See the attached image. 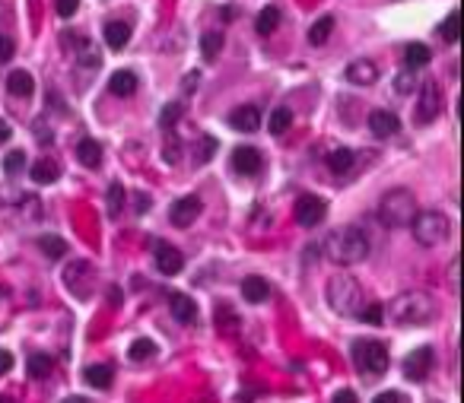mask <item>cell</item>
<instances>
[{"label":"cell","instance_id":"3957f363","mask_svg":"<svg viewBox=\"0 0 464 403\" xmlns=\"http://www.w3.org/2000/svg\"><path fill=\"white\" fill-rule=\"evenodd\" d=\"M416 213H420L416 210V197L407 188H395V191H388L379 200V219H381V226H388V229L410 226Z\"/></svg>","mask_w":464,"mask_h":403},{"label":"cell","instance_id":"ee69618b","mask_svg":"<svg viewBox=\"0 0 464 403\" xmlns=\"http://www.w3.org/2000/svg\"><path fill=\"white\" fill-rule=\"evenodd\" d=\"M13 55H16V45H13V38H7V35H0V64L13 61Z\"/></svg>","mask_w":464,"mask_h":403},{"label":"cell","instance_id":"4316f807","mask_svg":"<svg viewBox=\"0 0 464 403\" xmlns=\"http://www.w3.org/2000/svg\"><path fill=\"white\" fill-rule=\"evenodd\" d=\"M430 48L426 45H420V41H414V45H407L404 48V64H407V70H420L430 64Z\"/></svg>","mask_w":464,"mask_h":403},{"label":"cell","instance_id":"e575fe53","mask_svg":"<svg viewBox=\"0 0 464 403\" xmlns=\"http://www.w3.org/2000/svg\"><path fill=\"white\" fill-rule=\"evenodd\" d=\"M105 204H108V213H111V216H118V213H121V206H125V188H121L118 181H111V185H108Z\"/></svg>","mask_w":464,"mask_h":403},{"label":"cell","instance_id":"7a4b0ae2","mask_svg":"<svg viewBox=\"0 0 464 403\" xmlns=\"http://www.w3.org/2000/svg\"><path fill=\"white\" fill-rule=\"evenodd\" d=\"M385 318L398 327H423L436 318V302L426 292H401L385 308Z\"/></svg>","mask_w":464,"mask_h":403},{"label":"cell","instance_id":"816d5d0a","mask_svg":"<svg viewBox=\"0 0 464 403\" xmlns=\"http://www.w3.org/2000/svg\"><path fill=\"white\" fill-rule=\"evenodd\" d=\"M451 289H458V260H451Z\"/></svg>","mask_w":464,"mask_h":403},{"label":"cell","instance_id":"c3c4849f","mask_svg":"<svg viewBox=\"0 0 464 403\" xmlns=\"http://www.w3.org/2000/svg\"><path fill=\"white\" fill-rule=\"evenodd\" d=\"M331 403H360V400H356V394H353V390H337Z\"/></svg>","mask_w":464,"mask_h":403},{"label":"cell","instance_id":"9c48e42d","mask_svg":"<svg viewBox=\"0 0 464 403\" xmlns=\"http://www.w3.org/2000/svg\"><path fill=\"white\" fill-rule=\"evenodd\" d=\"M293 216H296L299 226L312 229V226H318L321 219L328 216V204L321 197H315V194H305V197L296 200V210H293Z\"/></svg>","mask_w":464,"mask_h":403},{"label":"cell","instance_id":"7402d4cb","mask_svg":"<svg viewBox=\"0 0 464 403\" xmlns=\"http://www.w3.org/2000/svg\"><path fill=\"white\" fill-rule=\"evenodd\" d=\"M76 159H80L86 169H99V165H102V146H99L96 140L83 137L76 143Z\"/></svg>","mask_w":464,"mask_h":403},{"label":"cell","instance_id":"4fadbf2b","mask_svg":"<svg viewBox=\"0 0 464 403\" xmlns=\"http://www.w3.org/2000/svg\"><path fill=\"white\" fill-rule=\"evenodd\" d=\"M369 130H372L379 140H388V137H395L398 130H401V121H398V115L395 111H388V108H375L372 115H369Z\"/></svg>","mask_w":464,"mask_h":403},{"label":"cell","instance_id":"7bdbcfd3","mask_svg":"<svg viewBox=\"0 0 464 403\" xmlns=\"http://www.w3.org/2000/svg\"><path fill=\"white\" fill-rule=\"evenodd\" d=\"M76 7H80V0H55L57 16H64V20H70L76 13Z\"/></svg>","mask_w":464,"mask_h":403},{"label":"cell","instance_id":"d4e9b609","mask_svg":"<svg viewBox=\"0 0 464 403\" xmlns=\"http://www.w3.org/2000/svg\"><path fill=\"white\" fill-rule=\"evenodd\" d=\"M83 378H86V384H90V388L105 390L111 381H115V372H111V365H90V369L83 372Z\"/></svg>","mask_w":464,"mask_h":403},{"label":"cell","instance_id":"8fae6325","mask_svg":"<svg viewBox=\"0 0 464 403\" xmlns=\"http://www.w3.org/2000/svg\"><path fill=\"white\" fill-rule=\"evenodd\" d=\"M153 260L160 267V274H166V276L181 274V267H185L181 251L175 245H169V241H156V245H153Z\"/></svg>","mask_w":464,"mask_h":403},{"label":"cell","instance_id":"d590c367","mask_svg":"<svg viewBox=\"0 0 464 403\" xmlns=\"http://www.w3.org/2000/svg\"><path fill=\"white\" fill-rule=\"evenodd\" d=\"M360 321H366V324H372V327H379L381 321H385V305H379V302H372V305H366V308H360Z\"/></svg>","mask_w":464,"mask_h":403},{"label":"cell","instance_id":"e0dca14e","mask_svg":"<svg viewBox=\"0 0 464 403\" xmlns=\"http://www.w3.org/2000/svg\"><path fill=\"white\" fill-rule=\"evenodd\" d=\"M169 308H172V318L178 324H195L197 321V305H195V299H191V295L175 292L172 299H169Z\"/></svg>","mask_w":464,"mask_h":403},{"label":"cell","instance_id":"74e56055","mask_svg":"<svg viewBox=\"0 0 464 403\" xmlns=\"http://www.w3.org/2000/svg\"><path fill=\"white\" fill-rule=\"evenodd\" d=\"M178 118H181V105H178V102H169L166 108L160 111V127L172 130L175 124H178Z\"/></svg>","mask_w":464,"mask_h":403},{"label":"cell","instance_id":"b9f144b4","mask_svg":"<svg viewBox=\"0 0 464 403\" xmlns=\"http://www.w3.org/2000/svg\"><path fill=\"white\" fill-rule=\"evenodd\" d=\"M414 86H416V76H414V70H407V73H401L395 80V89L401 92V96H410L414 92Z\"/></svg>","mask_w":464,"mask_h":403},{"label":"cell","instance_id":"8992f818","mask_svg":"<svg viewBox=\"0 0 464 403\" xmlns=\"http://www.w3.org/2000/svg\"><path fill=\"white\" fill-rule=\"evenodd\" d=\"M410 229H414V239L420 241L423 248H436V245H442V241L449 239L451 222H449V216L439 213V210H423V213L414 216Z\"/></svg>","mask_w":464,"mask_h":403},{"label":"cell","instance_id":"ba28073f","mask_svg":"<svg viewBox=\"0 0 464 403\" xmlns=\"http://www.w3.org/2000/svg\"><path fill=\"white\" fill-rule=\"evenodd\" d=\"M442 115V89H439L436 80H426L416 92V121L430 124Z\"/></svg>","mask_w":464,"mask_h":403},{"label":"cell","instance_id":"d6986e66","mask_svg":"<svg viewBox=\"0 0 464 403\" xmlns=\"http://www.w3.org/2000/svg\"><path fill=\"white\" fill-rule=\"evenodd\" d=\"M242 299L251 302V305H261V302L270 299V283L264 276H245L242 280Z\"/></svg>","mask_w":464,"mask_h":403},{"label":"cell","instance_id":"bcb514c9","mask_svg":"<svg viewBox=\"0 0 464 403\" xmlns=\"http://www.w3.org/2000/svg\"><path fill=\"white\" fill-rule=\"evenodd\" d=\"M372 403H401V394L398 390H381V394H375Z\"/></svg>","mask_w":464,"mask_h":403},{"label":"cell","instance_id":"52a82bcc","mask_svg":"<svg viewBox=\"0 0 464 403\" xmlns=\"http://www.w3.org/2000/svg\"><path fill=\"white\" fill-rule=\"evenodd\" d=\"M64 286L76 295V299H90L92 286H96V270L90 260H73L64 267Z\"/></svg>","mask_w":464,"mask_h":403},{"label":"cell","instance_id":"cb8c5ba5","mask_svg":"<svg viewBox=\"0 0 464 403\" xmlns=\"http://www.w3.org/2000/svg\"><path fill=\"white\" fill-rule=\"evenodd\" d=\"M51 369H55V359H51L48 353H32L29 355V362H26V375L29 378H48L51 375Z\"/></svg>","mask_w":464,"mask_h":403},{"label":"cell","instance_id":"db71d44e","mask_svg":"<svg viewBox=\"0 0 464 403\" xmlns=\"http://www.w3.org/2000/svg\"><path fill=\"white\" fill-rule=\"evenodd\" d=\"M0 403H7V400H0Z\"/></svg>","mask_w":464,"mask_h":403},{"label":"cell","instance_id":"8d00e7d4","mask_svg":"<svg viewBox=\"0 0 464 403\" xmlns=\"http://www.w3.org/2000/svg\"><path fill=\"white\" fill-rule=\"evenodd\" d=\"M76 61H80V67H90V70H96L99 67V51L92 48L90 41H83V45H80V48H76Z\"/></svg>","mask_w":464,"mask_h":403},{"label":"cell","instance_id":"f6af8a7d","mask_svg":"<svg viewBox=\"0 0 464 403\" xmlns=\"http://www.w3.org/2000/svg\"><path fill=\"white\" fill-rule=\"evenodd\" d=\"M178 156H181V153H178V137H169L166 140V153H162V159H166V162H178Z\"/></svg>","mask_w":464,"mask_h":403},{"label":"cell","instance_id":"603a6c76","mask_svg":"<svg viewBox=\"0 0 464 403\" xmlns=\"http://www.w3.org/2000/svg\"><path fill=\"white\" fill-rule=\"evenodd\" d=\"M353 162H356V156H353V150H346V146H337V150L328 153V169H331L334 175H346V171L353 169Z\"/></svg>","mask_w":464,"mask_h":403},{"label":"cell","instance_id":"9a60e30c","mask_svg":"<svg viewBox=\"0 0 464 403\" xmlns=\"http://www.w3.org/2000/svg\"><path fill=\"white\" fill-rule=\"evenodd\" d=\"M229 162H232V171H239V175H255L261 169V153L255 146H236Z\"/></svg>","mask_w":464,"mask_h":403},{"label":"cell","instance_id":"60d3db41","mask_svg":"<svg viewBox=\"0 0 464 403\" xmlns=\"http://www.w3.org/2000/svg\"><path fill=\"white\" fill-rule=\"evenodd\" d=\"M216 137H201V143H197V162H207V159L216 156Z\"/></svg>","mask_w":464,"mask_h":403},{"label":"cell","instance_id":"7dc6e473","mask_svg":"<svg viewBox=\"0 0 464 403\" xmlns=\"http://www.w3.org/2000/svg\"><path fill=\"white\" fill-rule=\"evenodd\" d=\"M10 369H13V355H10L7 349H0V375H7Z\"/></svg>","mask_w":464,"mask_h":403},{"label":"cell","instance_id":"6da1fadb","mask_svg":"<svg viewBox=\"0 0 464 403\" xmlns=\"http://www.w3.org/2000/svg\"><path fill=\"white\" fill-rule=\"evenodd\" d=\"M325 254L340 267L363 264L369 257V235L360 226H340L325 239Z\"/></svg>","mask_w":464,"mask_h":403},{"label":"cell","instance_id":"836d02e7","mask_svg":"<svg viewBox=\"0 0 464 403\" xmlns=\"http://www.w3.org/2000/svg\"><path fill=\"white\" fill-rule=\"evenodd\" d=\"M216 324H220L223 334H232V330H239V315L229 305H220L216 308Z\"/></svg>","mask_w":464,"mask_h":403},{"label":"cell","instance_id":"5bb4252c","mask_svg":"<svg viewBox=\"0 0 464 403\" xmlns=\"http://www.w3.org/2000/svg\"><path fill=\"white\" fill-rule=\"evenodd\" d=\"M346 80L353 83V86H372L379 80V67L369 57H356V61L346 64Z\"/></svg>","mask_w":464,"mask_h":403},{"label":"cell","instance_id":"5b68a950","mask_svg":"<svg viewBox=\"0 0 464 403\" xmlns=\"http://www.w3.org/2000/svg\"><path fill=\"white\" fill-rule=\"evenodd\" d=\"M353 365L363 378H381L388 372V346L379 340H356L353 343Z\"/></svg>","mask_w":464,"mask_h":403},{"label":"cell","instance_id":"30bf717a","mask_svg":"<svg viewBox=\"0 0 464 403\" xmlns=\"http://www.w3.org/2000/svg\"><path fill=\"white\" fill-rule=\"evenodd\" d=\"M433 365H436V353H433V346H420L404 359V375H407L410 381H423V378L433 372Z\"/></svg>","mask_w":464,"mask_h":403},{"label":"cell","instance_id":"f5cc1de1","mask_svg":"<svg viewBox=\"0 0 464 403\" xmlns=\"http://www.w3.org/2000/svg\"><path fill=\"white\" fill-rule=\"evenodd\" d=\"M61 403H86L83 397H67V400H61Z\"/></svg>","mask_w":464,"mask_h":403},{"label":"cell","instance_id":"ffe728a7","mask_svg":"<svg viewBox=\"0 0 464 403\" xmlns=\"http://www.w3.org/2000/svg\"><path fill=\"white\" fill-rule=\"evenodd\" d=\"M7 92L16 99H29L35 92V80L29 70H13V73L7 76Z\"/></svg>","mask_w":464,"mask_h":403},{"label":"cell","instance_id":"ab89813d","mask_svg":"<svg viewBox=\"0 0 464 403\" xmlns=\"http://www.w3.org/2000/svg\"><path fill=\"white\" fill-rule=\"evenodd\" d=\"M439 35H442L449 45H455V41H458V13H449V16H445L442 26H439Z\"/></svg>","mask_w":464,"mask_h":403},{"label":"cell","instance_id":"484cf974","mask_svg":"<svg viewBox=\"0 0 464 403\" xmlns=\"http://www.w3.org/2000/svg\"><path fill=\"white\" fill-rule=\"evenodd\" d=\"M29 175H32L35 185H51V181H57V162H51V159H38V162H32Z\"/></svg>","mask_w":464,"mask_h":403},{"label":"cell","instance_id":"2e32d148","mask_svg":"<svg viewBox=\"0 0 464 403\" xmlns=\"http://www.w3.org/2000/svg\"><path fill=\"white\" fill-rule=\"evenodd\" d=\"M229 124L236 130H242V134H255V130L261 127V111H258L255 105H239V108L229 115Z\"/></svg>","mask_w":464,"mask_h":403},{"label":"cell","instance_id":"681fc988","mask_svg":"<svg viewBox=\"0 0 464 403\" xmlns=\"http://www.w3.org/2000/svg\"><path fill=\"white\" fill-rule=\"evenodd\" d=\"M10 137H13V127H10V124L0 118V143H7Z\"/></svg>","mask_w":464,"mask_h":403},{"label":"cell","instance_id":"ac0fdd59","mask_svg":"<svg viewBox=\"0 0 464 403\" xmlns=\"http://www.w3.org/2000/svg\"><path fill=\"white\" fill-rule=\"evenodd\" d=\"M108 89H111V96H134L137 92V73L134 70H115V73L108 76Z\"/></svg>","mask_w":464,"mask_h":403},{"label":"cell","instance_id":"f35d334b","mask_svg":"<svg viewBox=\"0 0 464 403\" xmlns=\"http://www.w3.org/2000/svg\"><path fill=\"white\" fill-rule=\"evenodd\" d=\"M22 169H26V153L22 150H13L7 159H3V171H7V175H20Z\"/></svg>","mask_w":464,"mask_h":403},{"label":"cell","instance_id":"1f68e13d","mask_svg":"<svg viewBox=\"0 0 464 403\" xmlns=\"http://www.w3.org/2000/svg\"><path fill=\"white\" fill-rule=\"evenodd\" d=\"M290 124H293V111L290 108H274L267 127H270V134H274V137H280V134H286V130H290Z\"/></svg>","mask_w":464,"mask_h":403},{"label":"cell","instance_id":"7c38bea8","mask_svg":"<svg viewBox=\"0 0 464 403\" xmlns=\"http://www.w3.org/2000/svg\"><path fill=\"white\" fill-rule=\"evenodd\" d=\"M201 210H204L201 200H197L195 194H188V197H178L172 206H169V219H172V226L188 229L197 216H201Z\"/></svg>","mask_w":464,"mask_h":403},{"label":"cell","instance_id":"4dcf8cb0","mask_svg":"<svg viewBox=\"0 0 464 403\" xmlns=\"http://www.w3.org/2000/svg\"><path fill=\"white\" fill-rule=\"evenodd\" d=\"M153 353H156V343L146 340V337H140V340H134L131 346H127V359H131V362H143V359H150Z\"/></svg>","mask_w":464,"mask_h":403},{"label":"cell","instance_id":"277c9868","mask_svg":"<svg viewBox=\"0 0 464 403\" xmlns=\"http://www.w3.org/2000/svg\"><path fill=\"white\" fill-rule=\"evenodd\" d=\"M328 305L344 318H356L363 308V286L356 283V276H346V274H337L328 280Z\"/></svg>","mask_w":464,"mask_h":403},{"label":"cell","instance_id":"d6a6232c","mask_svg":"<svg viewBox=\"0 0 464 403\" xmlns=\"http://www.w3.org/2000/svg\"><path fill=\"white\" fill-rule=\"evenodd\" d=\"M223 48V35L220 32H204L201 35V55L207 57V61H213L216 55H220Z\"/></svg>","mask_w":464,"mask_h":403},{"label":"cell","instance_id":"44dd1931","mask_svg":"<svg viewBox=\"0 0 464 403\" xmlns=\"http://www.w3.org/2000/svg\"><path fill=\"white\" fill-rule=\"evenodd\" d=\"M102 35H105V45H108L111 51H121L127 45V38H131V26H127V22H121V20L105 22Z\"/></svg>","mask_w":464,"mask_h":403},{"label":"cell","instance_id":"83f0119b","mask_svg":"<svg viewBox=\"0 0 464 403\" xmlns=\"http://www.w3.org/2000/svg\"><path fill=\"white\" fill-rule=\"evenodd\" d=\"M334 32V16H321V20L312 22V29H309V45H325L328 38H331Z\"/></svg>","mask_w":464,"mask_h":403},{"label":"cell","instance_id":"f1b7e54d","mask_svg":"<svg viewBox=\"0 0 464 403\" xmlns=\"http://www.w3.org/2000/svg\"><path fill=\"white\" fill-rule=\"evenodd\" d=\"M277 26H280V10L277 7H264L261 13H258V20H255L258 35H270Z\"/></svg>","mask_w":464,"mask_h":403},{"label":"cell","instance_id":"f907efd6","mask_svg":"<svg viewBox=\"0 0 464 403\" xmlns=\"http://www.w3.org/2000/svg\"><path fill=\"white\" fill-rule=\"evenodd\" d=\"M108 292H111V305L118 308V305H121V289H118V286H111Z\"/></svg>","mask_w":464,"mask_h":403},{"label":"cell","instance_id":"f546056e","mask_svg":"<svg viewBox=\"0 0 464 403\" xmlns=\"http://www.w3.org/2000/svg\"><path fill=\"white\" fill-rule=\"evenodd\" d=\"M38 248H42L45 257H51V260H61L64 254H67V241L57 239V235H42V239H38Z\"/></svg>","mask_w":464,"mask_h":403}]
</instances>
